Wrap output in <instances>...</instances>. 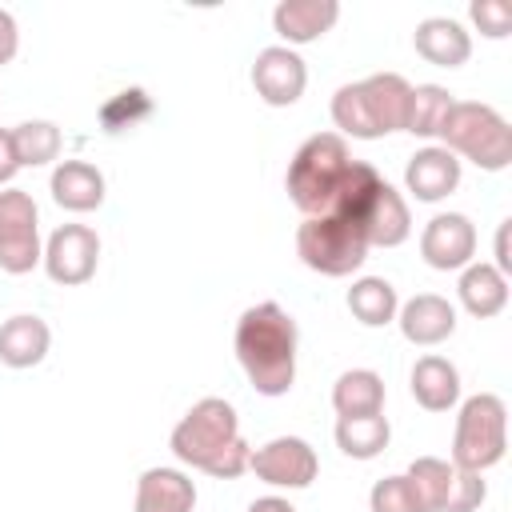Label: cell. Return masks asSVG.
Here are the masks:
<instances>
[{
    "mask_svg": "<svg viewBox=\"0 0 512 512\" xmlns=\"http://www.w3.org/2000/svg\"><path fill=\"white\" fill-rule=\"evenodd\" d=\"M296 320L276 304H252L236 320V360L260 396H284L296 384Z\"/></svg>",
    "mask_w": 512,
    "mask_h": 512,
    "instance_id": "6da1fadb",
    "label": "cell"
},
{
    "mask_svg": "<svg viewBox=\"0 0 512 512\" xmlns=\"http://www.w3.org/2000/svg\"><path fill=\"white\" fill-rule=\"evenodd\" d=\"M172 456L196 472H208L216 480H236L240 472H248V456L252 448L240 436V416L228 400L220 396H204L196 400L180 424L172 428Z\"/></svg>",
    "mask_w": 512,
    "mask_h": 512,
    "instance_id": "7a4b0ae2",
    "label": "cell"
},
{
    "mask_svg": "<svg viewBox=\"0 0 512 512\" xmlns=\"http://www.w3.org/2000/svg\"><path fill=\"white\" fill-rule=\"evenodd\" d=\"M352 160L356 156H352V148H348V140L340 132L308 136L296 148V156L288 164V176H284L292 204L304 216H328L332 204H336V192H340V184H344V176L352 168Z\"/></svg>",
    "mask_w": 512,
    "mask_h": 512,
    "instance_id": "3957f363",
    "label": "cell"
},
{
    "mask_svg": "<svg viewBox=\"0 0 512 512\" xmlns=\"http://www.w3.org/2000/svg\"><path fill=\"white\" fill-rule=\"evenodd\" d=\"M440 140V148H448L456 160L464 156L484 172H504L512 164V128L492 104L456 100L440 128Z\"/></svg>",
    "mask_w": 512,
    "mask_h": 512,
    "instance_id": "277c9868",
    "label": "cell"
},
{
    "mask_svg": "<svg viewBox=\"0 0 512 512\" xmlns=\"http://www.w3.org/2000/svg\"><path fill=\"white\" fill-rule=\"evenodd\" d=\"M508 452V404L496 392H476L460 404L452 436V468L488 472Z\"/></svg>",
    "mask_w": 512,
    "mask_h": 512,
    "instance_id": "5b68a950",
    "label": "cell"
},
{
    "mask_svg": "<svg viewBox=\"0 0 512 512\" xmlns=\"http://www.w3.org/2000/svg\"><path fill=\"white\" fill-rule=\"evenodd\" d=\"M296 256L320 276H352L368 260V240L340 216H308L296 228Z\"/></svg>",
    "mask_w": 512,
    "mask_h": 512,
    "instance_id": "8992f818",
    "label": "cell"
},
{
    "mask_svg": "<svg viewBox=\"0 0 512 512\" xmlns=\"http://www.w3.org/2000/svg\"><path fill=\"white\" fill-rule=\"evenodd\" d=\"M44 260L40 244V212L24 188L0 192V268L8 276H24Z\"/></svg>",
    "mask_w": 512,
    "mask_h": 512,
    "instance_id": "52a82bcc",
    "label": "cell"
},
{
    "mask_svg": "<svg viewBox=\"0 0 512 512\" xmlns=\"http://www.w3.org/2000/svg\"><path fill=\"white\" fill-rule=\"evenodd\" d=\"M44 272L52 284L80 288L96 276L100 264V236L88 224H60L44 244Z\"/></svg>",
    "mask_w": 512,
    "mask_h": 512,
    "instance_id": "ba28073f",
    "label": "cell"
},
{
    "mask_svg": "<svg viewBox=\"0 0 512 512\" xmlns=\"http://www.w3.org/2000/svg\"><path fill=\"white\" fill-rule=\"evenodd\" d=\"M248 468L256 472V480H264L272 488H308L320 472V460H316V448L308 440L276 436L248 456Z\"/></svg>",
    "mask_w": 512,
    "mask_h": 512,
    "instance_id": "9c48e42d",
    "label": "cell"
},
{
    "mask_svg": "<svg viewBox=\"0 0 512 512\" xmlns=\"http://www.w3.org/2000/svg\"><path fill=\"white\" fill-rule=\"evenodd\" d=\"M252 88L256 96L268 104V108H288L304 96L308 88V68L300 60L296 48H284V44H268L256 52L252 60Z\"/></svg>",
    "mask_w": 512,
    "mask_h": 512,
    "instance_id": "30bf717a",
    "label": "cell"
},
{
    "mask_svg": "<svg viewBox=\"0 0 512 512\" xmlns=\"http://www.w3.org/2000/svg\"><path fill=\"white\" fill-rule=\"evenodd\" d=\"M420 256L436 272H460L476 256V224L464 212H436L420 232Z\"/></svg>",
    "mask_w": 512,
    "mask_h": 512,
    "instance_id": "8fae6325",
    "label": "cell"
},
{
    "mask_svg": "<svg viewBox=\"0 0 512 512\" xmlns=\"http://www.w3.org/2000/svg\"><path fill=\"white\" fill-rule=\"evenodd\" d=\"M356 228L364 232L368 248H396L412 236V212H408V200L388 184L380 180L376 192L368 196L364 212L356 216Z\"/></svg>",
    "mask_w": 512,
    "mask_h": 512,
    "instance_id": "7c38bea8",
    "label": "cell"
},
{
    "mask_svg": "<svg viewBox=\"0 0 512 512\" xmlns=\"http://www.w3.org/2000/svg\"><path fill=\"white\" fill-rule=\"evenodd\" d=\"M396 324H400L408 344L436 348L456 332V308L436 292H416L412 300H404L396 308Z\"/></svg>",
    "mask_w": 512,
    "mask_h": 512,
    "instance_id": "4fadbf2b",
    "label": "cell"
},
{
    "mask_svg": "<svg viewBox=\"0 0 512 512\" xmlns=\"http://www.w3.org/2000/svg\"><path fill=\"white\" fill-rule=\"evenodd\" d=\"M404 188L420 204H436V200H444V196H452L460 188V160L448 148L428 144V148L412 152V160L404 168Z\"/></svg>",
    "mask_w": 512,
    "mask_h": 512,
    "instance_id": "5bb4252c",
    "label": "cell"
},
{
    "mask_svg": "<svg viewBox=\"0 0 512 512\" xmlns=\"http://www.w3.org/2000/svg\"><path fill=\"white\" fill-rule=\"evenodd\" d=\"M336 20H340L336 0H280L272 8V28L284 40V48L320 40Z\"/></svg>",
    "mask_w": 512,
    "mask_h": 512,
    "instance_id": "9a60e30c",
    "label": "cell"
},
{
    "mask_svg": "<svg viewBox=\"0 0 512 512\" xmlns=\"http://www.w3.org/2000/svg\"><path fill=\"white\" fill-rule=\"evenodd\" d=\"M412 48H416V56H424L436 68H460L472 56V36L452 16H428L412 32Z\"/></svg>",
    "mask_w": 512,
    "mask_h": 512,
    "instance_id": "2e32d148",
    "label": "cell"
},
{
    "mask_svg": "<svg viewBox=\"0 0 512 512\" xmlns=\"http://www.w3.org/2000/svg\"><path fill=\"white\" fill-rule=\"evenodd\" d=\"M196 508V484L180 468H148L136 480V504L132 512H192Z\"/></svg>",
    "mask_w": 512,
    "mask_h": 512,
    "instance_id": "e0dca14e",
    "label": "cell"
},
{
    "mask_svg": "<svg viewBox=\"0 0 512 512\" xmlns=\"http://www.w3.org/2000/svg\"><path fill=\"white\" fill-rule=\"evenodd\" d=\"M48 188L64 212H96L104 204V172L88 160H60Z\"/></svg>",
    "mask_w": 512,
    "mask_h": 512,
    "instance_id": "ac0fdd59",
    "label": "cell"
},
{
    "mask_svg": "<svg viewBox=\"0 0 512 512\" xmlns=\"http://www.w3.org/2000/svg\"><path fill=\"white\" fill-rule=\"evenodd\" d=\"M52 348V328L32 316V312H20V316H8L0 324V364L8 368H36Z\"/></svg>",
    "mask_w": 512,
    "mask_h": 512,
    "instance_id": "d6986e66",
    "label": "cell"
},
{
    "mask_svg": "<svg viewBox=\"0 0 512 512\" xmlns=\"http://www.w3.org/2000/svg\"><path fill=\"white\" fill-rule=\"evenodd\" d=\"M412 400L424 408V412H448L456 408L460 400V372L448 356H420L412 364Z\"/></svg>",
    "mask_w": 512,
    "mask_h": 512,
    "instance_id": "ffe728a7",
    "label": "cell"
},
{
    "mask_svg": "<svg viewBox=\"0 0 512 512\" xmlns=\"http://www.w3.org/2000/svg\"><path fill=\"white\" fill-rule=\"evenodd\" d=\"M456 292H460L464 312L476 316V320H492V316H500L508 308V276H500L484 260H472L468 268H460Z\"/></svg>",
    "mask_w": 512,
    "mask_h": 512,
    "instance_id": "44dd1931",
    "label": "cell"
},
{
    "mask_svg": "<svg viewBox=\"0 0 512 512\" xmlns=\"http://www.w3.org/2000/svg\"><path fill=\"white\" fill-rule=\"evenodd\" d=\"M336 416H380L384 412V380L372 368H348L332 384Z\"/></svg>",
    "mask_w": 512,
    "mask_h": 512,
    "instance_id": "7402d4cb",
    "label": "cell"
},
{
    "mask_svg": "<svg viewBox=\"0 0 512 512\" xmlns=\"http://www.w3.org/2000/svg\"><path fill=\"white\" fill-rule=\"evenodd\" d=\"M360 84H364V96H368V104H372V116H376L380 136L404 132V108H408L412 84H408L400 72H372V76H364Z\"/></svg>",
    "mask_w": 512,
    "mask_h": 512,
    "instance_id": "603a6c76",
    "label": "cell"
},
{
    "mask_svg": "<svg viewBox=\"0 0 512 512\" xmlns=\"http://www.w3.org/2000/svg\"><path fill=\"white\" fill-rule=\"evenodd\" d=\"M392 440L388 416H336V448L352 460H376Z\"/></svg>",
    "mask_w": 512,
    "mask_h": 512,
    "instance_id": "cb8c5ba5",
    "label": "cell"
},
{
    "mask_svg": "<svg viewBox=\"0 0 512 512\" xmlns=\"http://www.w3.org/2000/svg\"><path fill=\"white\" fill-rule=\"evenodd\" d=\"M452 92L440 88V84H416L408 92V108H404V132L420 136V140H432L440 136L448 112H452Z\"/></svg>",
    "mask_w": 512,
    "mask_h": 512,
    "instance_id": "d4e9b609",
    "label": "cell"
},
{
    "mask_svg": "<svg viewBox=\"0 0 512 512\" xmlns=\"http://www.w3.org/2000/svg\"><path fill=\"white\" fill-rule=\"evenodd\" d=\"M396 308H400V296L396 288L384 280V276H360L352 288H348V312L364 324V328H384L396 320Z\"/></svg>",
    "mask_w": 512,
    "mask_h": 512,
    "instance_id": "484cf974",
    "label": "cell"
},
{
    "mask_svg": "<svg viewBox=\"0 0 512 512\" xmlns=\"http://www.w3.org/2000/svg\"><path fill=\"white\" fill-rule=\"evenodd\" d=\"M452 476H456V468L448 460H440V456H416L408 464V472H404V480H408L420 512H444Z\"/></svg>",
    "mask_w": 512,
    "mask_h": 512,
    "instance_id": "4316f807",
    "label": "cell"
},
{
    "mask_svg": "<svg viewBox=\"0 0 512 512\" xmlns=\"http://www.w3.org/2000/svg\"><path fill=\"white\" fill-rule=\"evenodd\" d=\"M332 124L340 128V136L348 140H380V128H376V116H372V104L364 96V84H344L336 88L332 96Z\"/></svg>",
    "mask_w": 512,
    "mask_h": 512,
    "instance_id": "83f0119b",
    "label": "cell"
},
{
    "mask_svg": "<svg viewBox=\"0 0 512 512\" xmlns=\"http://www.w3.org/2000/svg\"><path fill=\"white\" fill-rule=\"evenodd\" d=\"M12 144H16V160L20 168H44L60 156V128L52 120H24L12 128Z\"/></svg>",
    "mask_w": 512,
    "mask_h": 512,
    "instance_id": "f1b7e54d",
    "label": "cell"
},
{
    "mask_svg": "<svg viewBox=\"0 0 512 512\" xmlns=\"http://www.w3.org/2000/svg\"><path fill=\"white\" fill-rule=\"evenodd\" d=\"M368 508H372V512H420V508H416V496H412V488H408L404 476H384V480H376L372 492H368Z\"/></svg>",
    "mask_w": 512,
    "mask_h": 512,
    "instance_id": "f546056e",
    "label": "cell"
},
{
    "mask_svg": "<svg viewBox=\"0 0 512 512\" xmlns=\"http://www.w3.org/2000/svg\"><path fill=\"white\" fill-rule=\"evenodd\" d=\"M484 496H488L484 476H480V472H464V468H456L452 488H448V500H444V512H476V508L484 504Z\"/></svg>",
    "mask_w": 512,
    "mask_h": 512,
    "instance_id": "4dcf8cb0",
    "label": "cell"
},
{
    "mask_svg": "<svg viewBox=\"0 0 512 512\" xmlns=\"http://www.w3.org/2000/svg\"><path fill=\"white\" fill-rule=\"evenodd\" d=\"M468 16L480 28V36H488V40H504L512 32V8L500 4V0H472Z\"/></svg>",
    "mask_w": 512,
    "mask_h": 512,
    "instance_id": "1f68e13d",
    "label": "cell"
},
{
    "mask_svg": "<svg viewBox=\"0 0 512 512\" xmlns=\"http://www.w3.org/2000/svg\"><path fill=\"white\" fill-rule=\"evenodd\" d=\"M16 172H20V160H16V144H12V128H0V188H8Z\"/></svg>",
    "mask_w": 512,
    "mask_h": 512,
    "instance_id": "d6a6232c",
    "label": "cell"
},
{
    "mask_svg": "<svg viewBox=\"0 0 512 512\" xmlns=\"http://www.w3.org/2000/svg\"><path fill=\"white\" fill-rule=\"evenodd\" d=\"M16 48H20V28H16L12 12H4V8H0V68L16 56Z\"/></svg>",
    "mask_w": 512,
    "mask_h": 512,
    "instance_id": "836d02e7",
    "label": "cell"
},
{
    "mask_svg": "<svg viewBox=\"0 0 512 512\" xmlns=\"http://www.w3.org/2000/svg\"><path fill=\"white\" fill-rule=\"evenodd\" d=\"M508 228H512V220H504V224L496 228V264H492V268H496L500 276H508V272H512V256H508Z\"/></svg>",
    "mask_w": 512,
    "mask_h": 512,
    "instance_id": "e575fe53",
    "label": "cell"
},
{
    "mask_svg": "<svg viewBox=\"0 0 512 512\" xmlns=\"http://www.w3.org/2000/svg\"><path fill=\"white\" fill-rule=\"evenodd\" d=\"M248 512H296V508L284 496H260V500L248 504Z\"/></svg>",
    "mask_w": 512,
    "mask_h": 512,
    "instance_id": "d590c367",
    "label": "cell"
}]
</instances>
